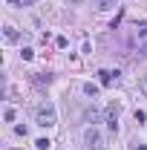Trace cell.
<instances>
[{
    "mask_svg": "<svg viewBox=\"0 0 147 150\" xmlns=\"http://www.w3.org/2000/svg\"><path fill=\"white\" fill-rule=\"evenodd\" d=\"M35 121L40 124V127H52V124L58 121L55 107H52L49 101H40V104H37V110H35Z\"/></svg>",
    "mask_w": 147,
    "mask_h": 150,
    "instance_id": "obj_1",
    "label": "cell"
},
{
    "mask_svg": "<svg viewBox=\"0 0 147 150\" xmlns=\"http://www.w3.org/2000/svg\"><path fill=\"white\" fill-rule=\"evenodd\" d=\"M84 144H87V150H104V147H107V144H104V139H101V133H98V127H95V124L84 130Z\"/></svg>",
    "mask_w": 147,
    "mask_h": 150,
    "instance_id": "obj_2",
    "label": "cell"
},
{
    "mask_svg": "<svg viewBox=\"0 0 147 150\" xmlns=\"http://www.w3.org/2000/svg\"><path fill=\"white\" fill-rule=\"evenodd\" d=\"M118 112H121V104H115V101H112L110 107H107V112H104V115H107V124H110L112 133L118 130Z\"/></svg>",
    "mask_w": 147,
    "mask_h": 150,
    "instance_id": "obj_3",
    "label": "cell"
},
{
    "mask_svg": "<svg viewBox=\"0 0 147 150\" xmlns=\"http://www.w3.org/2000/svg\"><path fill=\"white\" fill-rule=\"evenodd\" d=\"M98 78H101V87H112V84L118 81V72H110V69H101V72H98Z\"/></svg>",
    "mask_w": 147,
    "mask_h": 150,
    "instance_id": "obj_4",
    "label": "cell"
},
{
    "mask_svg": "<svg viewBox=\"0 0 147 150\" xmlns=\"http://www.w3.org/2000/svg\"><path fill=\"white\" fill-rule=\"evenodd\" d=\"M32 81H35L37 87H49V84H52V75H49V72H35Z\"/></svg>",
    "mask_w": 147,
    "mask_h": 150,
    "instance_id": "obj_5",
    "label": "cell"
},
{
    "mask_svg": "<svg viewBox=\"0 0 147 150\" xmlns=\"http://www.w3.org/2000/svg\"><path fill=\"white\" fill-rule=\"evenodd\" d=\"M84 118H87V121H90V124H95V121H101V112L95 110V107H90V110L84 112Z\"/></svg>",
    "mask_w": 147,
    "mask_h": 150,
    "instance_id": "obj_6",
    "label": "cell"
},
{
    "mask_svg": "<svg viewBox=\"0 0 147 150\" xmlns=\"http://www.w3.org/2000/svg\"><path fill=\"white\" fill-rule=\"evenodd\" d=\"M3 35H6L9 43H15V40H18V29H15V26H6V29H3Z\"/></svg>",
    "mask_w": 147,
    "mask_h": 150,
    "instance_id": "obj_7",
    "label": "cell"
},
{
    "mask_svg": "<svg viewBox=\"0 0 147 150\" xmlns=\"http://www.w3.org/2000/svg\"><path fill=\"white\" fill-rule=\"evenodd\" d=\"M35 147H37V150H49V147H52V142H49V139H37Z\"/></svg>",
    "mask_w": 147,
    "mask_h": 150,
    "instance_id": "obj_8",
    "label": "cell"
},
{
    "mask_svg": "<svg viewBox=\"0 0 147 150\" xmlns=\"http://www.w3.org/2000/svg\"><path fill=\"white\" fill-rule=\"evenodd\" d=\"M84 93L90 95V98H95V95H98V87H95V84H84Z\"/></svg>",
    "mask_w": 147,
    "mask_h": 150,
    "instance_id": "obj_9",
    "label": "cell"
},
{
    "mask_svg": "<svg viewBox=\"0 0 147 150\" xmlns=\"http://www.w3.org/2000/svg\"><path fill=\"white\" fill-rule=\"evenodd\" d=\"M115 0H98V9H112Z\"/></svg>",
    "mask_w": 147,
    "mask_h": 150,
    "instance_id": "obj_10",
    "label": "cell"
},
{
    "mask_svg": "<svg viewBox=\"0 0 147 150\" xmlns=\"http://www.w3.org/2000/svg\"><path fill=\"white\" fill-rule=\"evenodd\" d=\"M141 90H144V93H147V78H141Z\"/></svg>",
    "mask_w": 147,
    "mask_h": 150,
    "instance_id": "obj_11",
    "label": "cell"
},
{
    "mask_svg": "<svg viewBox=\"0 0 147 150\" xmlns=\"http://www.w3.org/2000/svg\"><path fill=\"white\" fill-rule=\"evenodd\" d=\"M9 3H15V6H20V3H23V0H9Z\"/></svg>",
    "mask_w": 147,
    "mask_h": 150,
    "instance_id": "obj_12",
    "label": "cell"
},
{
    "mask_svg": "<svg viewBox=\"0 0 147 150\" xmlns=\"http://www.w3.org/2000/svg\"><path fill=\"white\" fill-rule=\"evenodd\" d=\"M136 150H147V147H144V144H136Z\"/></svg>",
    "mask_w": 147,
    "mask_h": 150,
    "instance_id": "obj_13",
    "label": "cell"
},
{
    "mask_svg": "<svg viewBox=\"0 0 147 150\" xmlns=\"http://www.w3.org/2000/svg\"><path fill=\"white\" fill-rule=\"evenodd\" d=\"M69 3H84V0H69Z\"/></svg>",
    "mask_w": 147,
    "mask_h": 150,
    "instance_id": "obj_14",
    "label": "cell"
}]
</instances>
